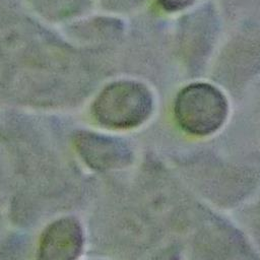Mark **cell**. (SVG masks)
Returning a JSON list of instances; mask_svg holds the SVG:
<instances>
[{
  "instance_id": "obj_1",
  "label": "cell",
  "mask_w": 260,
  "mask_h": 260,
  "mask_svg": "<svg viewBox=\"0 0 260 260\" xmlns=\"http://www.w3.org/2000/svg\"><path fill=\"white\" fill-rule=\"evenodd\" d=\"M153 98L149 88L135 80H119L99 94L93 106L96 120L112 129H131L150 116Z\"/></svg>"
},
{
  "instance_id": "obj_5",
  "label": "cell",
  "mask_w": 260,
  "mask_h": 260,
  "mask_svg": "<svg viewBox=\"0 0 260 260\" xmlns=\"http://www.w3.org/2000/svg\"><path fill=\"white\" fill-rule=\"evenodd\" d=\"M159 4L169 11H177L186 8L194 0H158Z\"/></svg>"
},
{
  "instance_id": "obj_4",
  "label": "cell",
  "mask_w": 260,
  "mask_h": 260,
  "mask_svg": "<svg viewBox=\"0 0 260 260\" xmlns=\"http://www.w3.org/2000/svg\"><path fill=\"white\" fill-rule=\"evenodd\" d=\"M82 153L93 168L106 170L128 165L132 152L125 141L98 134H87L81 143Z\"/></svg>"
},
{
  "instance_id": "obj_2",
  "label": "cell",
  "mask_w": 260,
  "mask_h": 260,
  "mask_svg": "<svg viewBox=\"0 0 260 260\" xmlns=\"http://www.w3.org/2000/svg\"><path fill=\"white\" fill-rule=\"evenodd\" d=\"M174 114L187 133L206 136L216 132L229 115L225 95L216 86L195 82L182 88L175 99Z\"/></svg>"
},
{
  "instance_id": "obj_3",
  "label": "cell",
  "mask_w": 260,
  "mask_h": 260,
  "mask_svg": "<svg viewBox=\"0 0 260 260\" xmlns=\"http://www.w3.org/2000/svg\"><path fill=\"white\" fill-rule=\"evenodd\" d=\"M82 246V233L73 218H62L44 233L38 260H76Z\"/></svg>"
}]
</instances>
